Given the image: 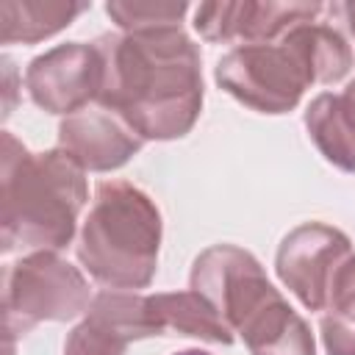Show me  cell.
Here are the masks:
<instances>
[{
    "label": "cell",
    "mask_w": 355,
    "mask_h": 355,
    "mask_svg": "<svg viewBox=\"0 0 355 355\" xmlns=\"http://www.w3.org/2000/svg\"><path fill=\"white\" fill-rule=\"evenodd\" d=\"M103 78L97 103L141 139L186 136L202 111L200 50L183 28L103 33L94 39Z\"/></svg>",
    "instance_id": "obj_1"
},
{
    "label": "cell",
    "mask_w": 355,
    "mask_h": 355,
    "mask_svg": "<svg viewBox=\"0 0 355 355\" xmlns=\"http://www.w3.org/2000/svg\"><path fill=\"white\" fill-rule=\"evenodd\" d=\"M83 166L58 150L31 153L8 130L0 136V250L55 252L75 236L89 189Z\"/></svg>",
    "instance_id": "obj_2"
},
{
    "label": "cell",
    "mask_w": 355,
    "mask_h": 355,
    "mask_svg": "<svg viewBox=\"0 0 355 355\" xmlns=\"http://www.w3.org/2000/svg\"><path fill=\"white\" fill-rule=\"evenodd\" d=\"M161 214L128 180H103L80 230L78 261L108 288H144L158 266Z\"/></svg>",
    "instance_id": "obj_3"
},
{
    "label": "cell",
    "mask_w": 355,
    "mask_h": 355,
    "mask_svg": "<svg viewBox=\"0 0 355 355\" xmlns=\"http://www.w3.org/2000/svg\"><path fill=\"white\" fill-rule=\"evenodd\" d=\"M89 305L86 277L55 252H31L3 272L6 344H14L39 322H69L89 311Z\"/></svg>",
    "instance_id": "obj_4"
},
{
    "label": "cell",
    "mask_w": 355,
    "mask_h": 355,
    "mask_svg": "<svg viewBox=\"0 0 355 355\" xmlns=\"http://www.w3.org/2000/svg\"><path fill=\"white\" fill-rule=\"evenodd\" d=\"M216 83L241 105L261 114L291 111L316 83L313 69L291 31L266 44H241L216 64Z\"/></svg>",
    "instance_id": "obj_5"
},
{
    "label": "cell",
    "mask_w": 355,
    "mask_h": 355,
    "mask_svg": "<svg viewBox=\"0 0 355 355\" xmlns=\"http://www.w3.org/2000/svg\"><path fill=\"white\" fill-rule=\"evenodd\" d=\"M349 258L352 244L338 227L305 222L280 241L275 269L283 286L308 311H327L336 275Z\"/></svg>",
    "instance_id": "obj_6"
},
{
    "label": "cell",
    "mask_w": 355,
    "mask_h": 355,
    "mask_svg": "<svg viewBox=\"0 0 355 355\" xmlns=\"http://www.w3.org/2000/svg\"><path fill=\"white\" fill-rule=\"evenodd\" d=\"M191 291L205 297L236 333L239 324L277 288L269 283L252 252L236 244H214L200 252L191 266Z\"/></svg>",
    "instance_id": "obj_7"
},
{
    "label": "cell",
    "mask_w": 355,
    "mask_h": 355,
    "mask_svg": "<svg viewBox=\"0 0 355 355\" xmlns=\"http://www.w3.org/2000/svg\"><path fill=\"white\" fill-rule=\"evenodd\" d=\"M322 11V3L300 0H216L194 8V28L205 42L266 44L302 22H313Z\"/></svg>",
    "instance_id": "obj_8"
},
{
    "label": "cell",
    "mask_w": 355,
    "mask_h": 355,
    "mask_svg": "<svg viewBox=\"0 0 355 355\" xmlns=\"http://www.w3.org/2000/svg\"><path fill=\"white\" fill-rule=\"evenodd\" d=\"M153 297L130 291H100L86 319L67 336L64 355H128L139 338L164 336Z\"/></svg>",
    "instance_id": "obj_9"
},
{
    "label": "cell",
    "mask_w": 355,
    "mask_h": 355,
    "mask_svg": "<svg viewBox=\"0 0 355 355\" xmlns=\"http://www.w3.org/2000/svg\"><path fill=\"white\" fill-rule=\"evenodd\" d=\"M103 78L100 53L92 44L69 42L36 55L25 69L31 100L47 114H78L97 100Z\"/></svg>",
    "instance_id": "obj_10"
},
{
    "label": "cell",
    "mask_w": 355,
    "mask_h": 355,
    "mask_svg": "<svg viewBox=\"0 0 355 355\" xmlns=\"http://www.w3.org/2000/svg\"><path fill=\"white\" fill-rule=\"evenodd\" d=\"M144 139L114 111L97 105L69 114L58 125V147L89 172H111L128 164Z\"/></svg>",
    "instance_id": "obj_11"
},
{
    "label": "cell",
    "mask_w": 355,
    "mask_h": 355,
    "mask_svg": "<svg viewBox=\"0 0 355 355\" xmlns=\"http://www.w3.org/2000/svg\"><path fill=\"white\" fill-rule=\"evenodd\" d=\"M236 333L250 347V355H316L311 327L280 291L258 305Z\"/></svg>",
    "instance_id": "obj_12"
},
{
    "label": "cell",
    "mask_w": 355,
    "mask_h": 355,
    "mask_svg": "<svg viewBox=\"0 0 355 355\" xmlns=\"http://www.w3.org/2000/svg\"><path fill=\"white\" fill-rule=\"evenodd\" d=\"M305 128L333 166L341 172H355V105L344 92L316 94L305 108Z\"/></svg>",
    "instance_id": "obj_13"
},
{
    "label": "cell",
    "mask_w": 355,
    "mask_h": 355,
    "mask_svg": "<svg viewBox=\"0 0 355 355\" xmlns=\"http://www.w3.org/2000/svg\"><path fill=\"white\" fill-rule=\"evenodd\" d=\"M89 3L75 0H3L0 3V42L36 44L83 14Z\"/></svg>",
    "instance_id": "obj_14"
},
{
    "label": "cell",
    "mask_w": 355,
    "mask_h": 355,
    "mask_svg": "<svg viewBox=\"0 0 355 355\" xmlns=\"http://www.w3.org/2000/svg\"><path fill=\"white\" fill-rule=\"evenodd\" d=\"M150 297L164 330H178L180 336H194L211 344H233V330L227 327V322L197 291L189 288V291H169Z\"/></svg>",
    "instance_id": "obj_15"
},
{
    "label": "cell",
    "mask_w": 355,
    "mask_h": 355,
    "mask_svg": "<svg viewBox=\"0 0 355 355\" xmlns=\"http://www.w3.org/2000/svg\"><path fill=\"white\" fill-rule=\"evenodd\" d=\"M108 17L125 31H161V28H180V19L189 11V3H166V0H114L105 6Z\"/></svg>",
    "instance_id": "obj_16"
},
{
    "label": "cell",
    "mask_w": 355,
    "mask_h": 355,
    "mask_svg": "<svg viewBox=\"0 0 355 355\" xmlns=\"http://www.w3.org/2000/svg\"><path fill=\"white\" fill-rule=\"evenodd\" d=\"M319 327L327 355H355V294L333 297Z\"/></svg>",
    "instance_id": "obj_17"
},
{
    "label": "cell",
    "mask_w": 355,
    "mask_h": 355,
    "mask_svg": "<svg viewBox=\"0 0 355 355\" xmlns=\"http://www.w3.org/2000/svg\"><path fill=\"white\" fill-rule=\"evenodd\" d=\"M338 294H355V255L338 269L336 275V283H333V291H330V300L338 297Z\"/></svg>",
    "instance_id": "obj_18"
},
{
    "label": "cell",
    "mask_w": 355,
    "mask_h": 355,
    "mask_svg": "<svg viewBox=\"0 0 355 355\" xmlns=\"http://www.w3.org/2000/svg\"><path fill=\"white\" fill-rule=\"evenodd\" d=\"M330 14H333V19H338L344 28H347V33L355 39V3H333V6H324Z\"/></svg>",
    "instance_id": "obj_19"
},
{
    "label": "cell",
    "mask_w": 355,
    "mask_h": 355,
    "mask_svg": "<svg viewBox=\"0 0 355 355\" xmlns=\"http://www.w3.org/2000/svg\"><path fill=\"white\" fill-rule=\"evenodd\" d=\"M344 94H347V100H349V103L355 105V80H349V86L344 89Z\"/></svg>",
    "instance_id": "obj_20"
},
{
    "label": "cell",
    "mask_w": 355,
    "mask_h": 355,
    "mask_svg": "<svg viewBox=\"0 0 355 355\" xmlns=\"http://www.w3.org/2000/svg\"><path fill=\"white\" fill-rule=\"evenodd\" d=\"M175 355H211V352H202V349H180Z\"/></svg>",
    "instance_id": "obj_21"
}]
</instances>
